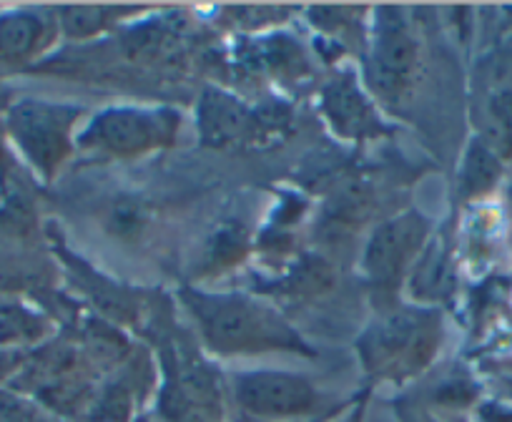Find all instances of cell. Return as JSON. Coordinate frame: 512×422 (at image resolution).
<instances>
[{"mask_svg": "<svg viewBox=\"0 0 512 422\" xmlns=\"http://www.w3.org/2000/svg\"><path fill=\"white\" fill-rule=\"evenodd\" d=\"M497 171H500V166H497L495 156L482 146H472L465 161V171H462V184L470 191H480L495 181Z\"/></svg>", "mask_w": 512, "mask_h": 422, "instance_id": "obj_14", "label": "cell"}, {"mask_svg": "<svg viewBox=\"0 0 512 422\" xmlns=\"http://www.w3.org/2000/svg\"><path fill=\"white\" fill-rule=\"evenodd\" d=\"M427 242V222L417 211L384 222L372 234L364 252V269L377 292L387 294L400 287L402 277L420 259V249Z\"/></svg>", "mask_w": 512, "mask_h": 422, "instance_id": "obj_6", "label": "cell"}, {"mask_svg": "<svg viewBox=\"0 0 512 422\" xmlns=\"http://www.w3.org/2000/svg\"><path fill=\"white\" fill-rule=\"evenodd\" d=\"M0 154H3V144H0Z\"/></svg>", "mask_w": 512, "mask_h": 422, "instance_id": "obj_17", "label": "cell"}, {"mask_svg": "<svg viewBox=\"0 0 512 422\" xmlns=\"http://www.w3.org/2000/svg\"><path fill=\"white\" fill-rule=\"evenodd\" d=\"M169 422H219V395L214 380L201 370L181 372L161 402Z\"/></svg>", "mask_w": 512, "mask_h": 422, "instance_id": "obj_9", "label": "cell"}, {"mask_svg": "<svg viewBox=\"0 0 512 422\" xmlns=\"http://www.w3.org/2000/svg\"><path fill=\"white\" fill-rule=\"evenodd\" d=\"M322 109L332 129L342 139L364 141L384 134V126L374 111L372 101L364 96L352 73H342L324 88Z\"/></svg>", "mask_w": 512, "mask_h": 422, "instance_id": "obj_8", "label": "cell"}, {"mask_svg": "<svg viewBox=\"0 0 512 422\" xmlns=\"http://www.w3.org/2000/svg\"><path fill=\"white\" fill-rule=\"evenodd\" d=\"M51 41V21L36 11L0 13V63H26Z\"/></svg>", "mask_w": 512, "mask_h": 422, "instance_id": "obj_11", "label": "cell"}, {"mask_svg": "<svg viewBox=\"0 0 512 422\" xmlns=\"http://www.w3.org/2000/svg\"><path fill=\"white\" fill-rule=\"evenodd\" d=\"M179 116L164 109H111L88 124L78 144L93 154L141 156L174 141Z\"/></svg>", "mask_w": 512, "mask_h": 422, "instance_id": "obj_4", "label": "cell"}, {"mask_svg": "<svg viewBox=\"0 0 512 422\" xmlns=\"http://www.w3.org/2000/svg\"><path fill=\"white\" fill-rule=\"evenodd\" d=\"M442 289H445V259L432 249V252H425L417 259L415 294L422 299H435L440 297Z\"/></svg>", "mask_w": 512, "mask_h": 422, "instance_id": "obj_13", "label": "cell"}, {"mask_svg": "<svg viewBox=\"0 0 512 422\" xmlns=\"http://www.w3.org/2000/svg\"><path fill=\"white\" fill-rule=\"evenodd\" d=\"M440 340V320L427 312H397L362 340V355L372 370L415 372L427 365Z\"/></svg>", "mask_w": 512, "mask_h": 422, "instance_id": "obj_5", "label": "cell"}, {"mask_svg": "<svg viewBox=\"0 0 512 422\" xmlns=\"http://www.w3.org/2000/svg\"><path fill=\"white\" fill-rule=\"evenodd\" d=\"M81 111L66 103L23 98L6 114V131L28 164L51 179L73 149V129Z\"/></svg>", "mask_w": 512, "mask_h": 422, "instance_id": "obj_2", "label": "cell"}, {"mask_svg": "<svg viewBox=\"0 0 512 422\" xmlns=\"http://www.w3.org/2000/svg\"><path fill=\"white\" fill-rule=\"evenodd\" d=\"M201 139L209 146H231L236 141H251L254 111H249L234 96L221 91H206L199 109Z\"/></svg>", "mask_w": 512, "mask_h": 422, "instance_id": "obj_10", "label": "cell"}, {"mask_svg": "<svg viewBox=\"0 0 512 422\" xmlns=\"http://www.w3.org/2000/svg\"><path fill=\"white\" fill-rule=\"evenodd\" d=\"M246 247H249V232L241 222H226L214 232L209 239L204 252V264L211 269H224L231 267L244 257Z\"/></svg>", "mask_w": 512, "mask_h": 422, "instance_id": "obj_12", "label": "cell"}, {"mask_svg": "<svg viewBox=\"0 0 512 422\" xmlns=\"http://www.w3.org/2000/svg\"><path fill=\"white\" fill-rule=\"evenodd\" d=\"M236 400L256 417H302L317 407L319 392L289 372H249L236 380Z\"/></svg>", "mask_w": 512, "mask_h": 422, "instance_id": "obj_7", "label": "cell"}, {"mask_svg": "<svg viewBox=\"0 0 512 422\" xmlns=\"http://www.w3.org/2000/svg\"><path fill=\"white\" fill-rule=\"evenodd\" d=\"M186 307L194 314L206 345L224 355L264 350H304L292 327L262 302L239 294L186 292Z\"/></svg>", "mask_w": 512, "mask_h": 422, "instance_id": "obj_1", "label": "cell"}, {"mask_svg": "<svg viewBox=\"0 0 512 422\" xmlns=\"http://www.w3.org/2000/svg\"><path fill=\"white\" fill-rule=\"evenodd\" d=\"M116 11H106V8H66L61 11L63 28L71 38H83L93 31H101L106 26V16H113Z\"/></svg>", "mask_w": 512, "mask_h": 422, "instance_id": "obj_16", "label": "cell"}, {"mask_svg": "<svg viewBox=\"0 0 512 422\" xmlns=\"http://www.w3.org/2000/svg\"><path fill=\"white\" fill-rule=\"evenodd\" d=\"M367 78L372 91L390 106H405L420 78V41L405 11L382 8L374 23Z\"/></svg>", "mask_w": 512, "mask_h": 422, "instance_id": "obj_3", "label": "cell"}, {"mask_svg": "<svg viewBox=\"0 0 512 422\" xmlns=\"http://www.w3.org/2000/svg\"><path fill=\"white\" fill-rule=\"evenodd\" d=\"M0 422H53L36 402L13 390H0Z\"/></svg>", "mask_w": 512, "mask_h": 422, "instance_id": "obj_15", "label": "cell"}]
</instances>
